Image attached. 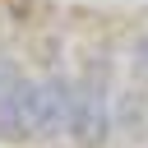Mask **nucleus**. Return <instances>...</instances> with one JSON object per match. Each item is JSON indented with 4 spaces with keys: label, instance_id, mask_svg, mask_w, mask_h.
Returning a JSON list of instances; mask_svg holds the SVG:
<instances>
[{
    "label": "nucleus",
    "instance_id": "1",
    "mask_svg": "<svg viewBox=\"0 0 148 148\" xmlns=\"http://www.w3.org/2000/svg\"><path fill=\"white\" fill-rule=\"evenodd\" d=\"M116 88H111V60L88 56V65L74 74V116H69V139L74 148H106L116 139Z\"/></svg>",
    "mask_w": 148,
    "mask_h": 148
},
{
    "label": "nucleus",
    "instance_id": "2",
    "mask_svg": "<svg viewBox=\"0 0 148 148\" xmlns=\"http://www.w3.org/2000/svg\"><path fill=\"white\" fill-rule=\"evenodd\" d=\"M69 116H74V74L46 69L42 79H32V92H28V143L69 139Z\"/></svg>",
    "mask_w": 148,
    "mask_h": 148
},
{
    "label": "nucleus",
    "instance_id": "3",
    "mask_svg": "<svg viewBox=\"0 0 148 148\" xmlns=\"http://www.w3.org/2000/svg\"><path fill=\"white\" fill-rule=\"evenodd\" d=\"M28 92L32 74L9 69L0 79V143H28Z\"/></svg>",
    "mask_w": 148,
    "mask_h": 148
},
{
    "label": "nucleus",
    "instance_id": "4",
    "mask_svg": "<svg viewBox=\"0 0 148 148\" xmlns=\"http://www.w3.org/2000/svg\"><path fill=\"white\" fill-rule=\"evenodd\" d=\"M143 125H148V88L130 83L125 92H116V120H111V130H116V139H139Z\"/></svg>",
    "mask_w": 148,
    "mask_h": 148
},
{
    "label": "nucleus",
    "instance_id": "5",
    "mask_svg": "<svg viewBox=\"0 0 148 148\" xmlns=\"http://www.w3.org/2000/svg\"><path fill=\"white\" fill-rule=\"evenodd\" d=\"M130 74H134V83H148V28H139L130 37Z\"/></svg>",
    "mask_w": 148,
    "mask_h": 148
},
{
    "label": "nucleus",
    "instance_id": "6",
    "mask_svg": "<svg viewBox=\"0 0 148 148\" xmlns=\"http://www.w3.org/2000/svg\"><path fill=\"white\" fill-rule=\"evenodd\" d=\"M9 69H14V65H9V60H0V79H5V74H9Z\"/></svg>",
    "mask_w": 148,
    "mask_h": 148
}]
</instances>
